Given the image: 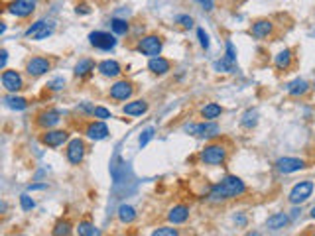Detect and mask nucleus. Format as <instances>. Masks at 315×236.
I'll return each instance as SVG.
<instances>
[{
    "label": "nucleus",
    "mask_w": 315,
    "mask_h": 236,
    "mask_svg": "<svg viewBox=\"0 0 315 236\" xmlns=\"http://www.w3.org/2000/svg\"><path fill=\"white\" fill-rule=\"evenodd\" d=\"M195 2H199L203 6L205 12H213L215 10V0H195Z\"/></svg>",
    "instance_id": "79ce46f5"
},
{
    "label": "nucleus",
    "mask_w": 315,
    "mask_h": 236,
    "mask_svg": "<svg viewBox=\"0 0 315 236\" xmlns=\"http://www.w3.org/2000/svg\"><path fill=\"white\" fill-rule=\"evenodd\" d=\"M61 122V114L54 109L41 110L36 116V126L41 130H50V128H56Z\"/></svg>",
    "instance_id": "f3484780"
},
{
    "label": "nucleus",
    "mask_w": 315,
    "mask_h": 236,
    "mask_svg": "<svg viewBox=\"0 0 315 236\" xmlns=\"http://www.w3.org/2000/svg\"><path fill=\"white\" fill-rule=\"evenodd\" d=\"M73 232V224H71V220H67V218H61V220H57L56 226H54V230H52V234L56 236H67Z\"/></svg>",
    "instance_id": "c85d7f7f"
},
{
    "label": "nucleus",
    "mask_w": 315,
    "mask_h": 236,
    "mask_svg": "<svg viewBox=\"0 0 315 236\" xmlns=\"http://www.w3.org/2000/svg\"><path fill=\"white\" fill-rule=\"evenodd\" d=\"M227 59H231V61H235V63H237V52H235V45H233V41H231V39L227 41Z\"/></svg>",
    "instance_id": "ea45409f"
},
{
    "label": "nucleus",
    "mask_w": 315,
    "mask_h": 236,
    "mask_svg": "<svg viewBox=\"0 0 315 236\" xmlns=\"http://www.w3.org/2000/svg\"><path fill=\"white\" fill-rule=\"evenodd\" d=\"M246 193V185L237 175H227L219 183H215L209 191V199L213 203H224V201L237 199Z\"/></svg>",
    "instance_id": "f257e3e1"
},
{
    "label": "nucleus",
    "mask_w": 315,
    "mask_h": 236,
    "mask_svg": "<svg viewBox=\"0 0 315 236\" xmlns=\"http://www.w3.org/2000/svg\"><path fill=\"white\" fill-rule=\"evenodd\" d=\"M109 134H111V130L109 126L105 124V120H93V122H89L87 126H85V136L89 138V140H93V142H101V140H105V138H109Z\"/></svg>",
    "instance_id": "dca6fc26"
},
{
    "label": "nucleus",
    "mask_w": 315,
    "mask_h": 236,
    "mask_svg": "<svg viewBox=\"0 0 315 236\" xmlns=\"http://www.w3.org/2000/svg\"><path fill=\"white\" fill-rule=\"evenodd\" d=\"M46 187H48V183H36V185H30L28 191H39V189H46Z\"/></svg>",
    "instance_id": "49530a36"
},
{
    "label": "nucleus",
    "mask_w": 315,
    "mask_h": 236,
    "mask_svg": "<svg viewBox=\"0 0 315 236\" xmlns=\"http://www.w3.org/2000/svg\"><path fill=\"white\" fill-rule=\"evenodd\" d=\"M134 91H136V87H134L132 81H128V79H118L111 87L109 97H111L112 101H128L130 97L134 95Z\"/></svg>",
    "instance_id": "f8f14e48"
},
{
    "label": "nucleus",
    "mask_w": 315,
    "mask_h": 236,
    "mask_svg": "<svg viewBox=\"0 0 315 236\" xmlns=\"http://www.w3.org/2000/svg\"><path fill=\"white\" fill-rule=\"evenodd\" d=\"M111 30L116 36H126L130 30V24L122 18H112L111 20Z\"/></svg>",
    "instance_id": "c756f323"
},
{
    "label": "nucleus",
    "mask_w": 315,
    "mask_h": 236,
    "mask_svg": "<svg viewBox=\"0 0 315 236\" xmlns=\"http://www.w3.org/2000/svg\"><path fill=\"white\" fill-rule=\"evenodd\" d=\"M37 0H10L6 10L16 18H30L36 12Z\"/></svg>",
    "instance_id": "0eeeda50"
},
{
    "label": "nucleus",
    "mask_w": 315,
    "mask_h": 236,
    "mask_svg": "<svg viewBox=\"0 0 315 236\" xmlns=\"http://www.w3.org/2000/svg\"><path fill=\"white\" fill-rule=\"evenodd\" d=\"M77 110H79V112H87V114H91V116H93L95 107L93 105H89V103H83V105H79V107H77Z\"/></svg>",
    "instance_id": "37998d69"
},
{
    "label": "nucleus",
    "mask_w": 315,
    "mask_h": 236,
    "mask_svg": "<svg viewBox=\"0 0 315 236\" xmlns=\"http://www.w3.org/2000/svg\"><path fill=\"white\" fill-rule=\"evenodd\" d=\"M79 236H97L99 234V228L95 226L93 222H89V220H83V222H79V226H77V230H75Z\"/></svg>",
    "instance_id": "7c9ffc66"
},
{
    "label": "nucleus",
    "mask_w": 315,
    "mask_h": 236,
    "mask_svg": "<svg viewBox=\"0 0 315 236\" xmlns=\"http://www.w3.org/2000/svg\"><path fill=\"white\" fill-rule=\"evenodd\" d=\"M276 169H278L280 173H284V175H290V173H296V171H301V169H305L307 164H305V160H301V158H280L278 162H276Z\"/></svg>",
    "instance_id": "2eb2a0df"
},
{
    "label": "nucleus",
    "mask_w": 315,
    "mask_h": 236,
    "mask_svg": "<svg viewBox=\"0 0 315 236\" xmlns=\"http://www.w3.org/2000/svg\"><path fill=\"white\" fill-rule=\"evenodd\" d=\"M4 105L12 110H26L28 109V101L24 97H18L16 92H8L4 97Z\"/></svg>",
    "instance_id": "393cba45"
},
{
    "label": "nucleus",
    "mask_w": 315,
    "mask_h": 236,
    "mask_svg": "<svg viewBox=\"0 0 315 236\" xmlns=\"http://www.w3.org/2000/svg\"><path fill=\"white\" fill-rule=\"evenodd\" d=\"M288 222H290V217L286 213H274L266 220V228L268 230H282V228L288 226Z\"/></svg>",
    "instance_id": "5701e85b"
},
{
    "label": "nucleus",
    "mask_w": 315,
    "mask_h": 236,
    "mask_svg": "<svg viewBox=\"0 0 315 236\" xmlns=\"http://www.w3.org/2000/svg\"><path fill=\"white\" fill-rule=\"evenodd\" d=\"M87 154V144L81 138H73L67 142V150H65V158L71 165H81Z\"/></svg>",
    "instance_id": "6e6552de"
},
{
    "label": "nucleus",
    "mask_w": 315,
    "mask_h": 236,
    "mask_svg": "<svg viewBox=\"0 0 315 236\" xmlns=\"http://www.w3.org/2000/svg\"><path fill=\"white\" fill-rule=\"evenodd\" d=\"M162 48H164V41L158 34H148V36L140 37L136 43V52H140L146 57H158L162 54Z\"/></svg>",
    "instance_id": "7ed1b4c3"
},
{
    "label": "nucleus",
    "mask_w": 315,
    "mask_h": 236,
    "mask_svg": "<svg viewBox=\"0 0 315 236\" xmlns=\"http://www.w3.org/2000/svg\"><path fill=\"white\" fill-rule=\"evenodd\" d=\"M50 71H52V61L43 55H34L26 61V73L30 77H41Z\"/></svg>",
    "instance_id": "9d476101"
},
{
    "label": "nucleus",
    "mask_w": 315,
    "mask_h": 236,
    "mask_svg": "<svg viewBox=\"0 0 315 236\" xmlns=\"http://www.w3.org/2000/svg\"><path fill=\"white\" fill-rule=\"evenodd\" d=\"M189 218V207L187 205H173L167 213V220L171 224H184Z\"/></svg>",
    "instance_id": "412c9836"
},
{
    "label": "nucleus",
    "mask_w": 315,
    "mask_h": 236,
    "mask_svg": "<svg viewBox=\"0 0 315 236\" xmlns=\"http://www.w3.org/2000/svg\"><path fill=\"white\" fill-rule=\"evenodd\" d=\"M148 71L152 73V75L162 77V75H166V73L171 71V61L166 59V57H162V55H158V57H150Z\"/></svg>",
    "instance_id": "6ab92c4d"
},
{
    "label": "nucleus",
    "mask_w": 315,
    "mask_h": 236,
    "mask_svg": "<svg viewBox=\"0 0 315 236\" xmlns=\"http://www.w3.org/2000/svg\"><path fill=\"white\" fill-rule=\"evenodd\" d=\"M148 110H150V105H148V101H144V99L130 101V103H126V105L122 107V112H124L126 116H142V114H146Z\"/></svg>",
    "instance_id": "aec40b11"
},
{
    "label": "nucleus",
    "mask_w": 315,
    "mask_h": 236,
    "mask_svg": "<svg viewBox=\"0 0 315 236\" xmlns=\"http://www.w3.org/2000/svg\"><path fill=\"white\" fill-rule=\"evenodd\" d=\"M197 37H199V43H201V48H203V50H209L211 41H209V36H207V32H205L203 28H197Z\"/></svg>",
    "instance_id": "58836bf2"
},
{
    "label": "nucleus",
    "mask_w": 315,
    "mask_h": 236,
    "mask_svg": "<svg viewBox=\"0 0 315 236\" xmlns=\"http://www.w3.org/2000/svg\"><path fill=\"white\" fill-rule=\"evenodd\" d=\"M241 124L244 128H248V130H252V128L258 124V112L256 110H246L244 116H242Z\"/></svg>",
    "instance_id": "473e14b6"
},
{
    "label": "nucleus",
    "mask_w": 315,
    "mask_h": 236,
    "mask_svg": "<svg viewBox=\"0 0 315 236\" xmlns=\"http://www.w3.org/2000/svg\"><path fill=\"white\" fill-rule=\"evenodd\" d=\"M215 71L219 73H235L237 71V65H235V61H231V59H227V57H222V59H219V61H215Z\"/></svg>",
    "instance_id": "2f4dec72"
},
{
    "label": "nucleus",
    "mask_w": 315,
    "mask_h": 236,
    "mask_svg": "<svg viewBox=\"0 0 315 236\" xmlns=\"http://www.w3.org/2000/svg\"><path fill=\"white\" fill-rule=\"evenodd\" d=\"M221 114H222V109L221 105H217V103H207L203 109H201V118H205V120H217Z\"/></svg>",
    "instance_id": "cd10ccee"
},
{
    "label": "nucleus",
    "mask_w": 315,
    "mask_h": 236,
    "mask_svg": "<svg viewBox=\"0 0 315 236\" xmlns=\"http://www.w3.org/2000/svg\"><path fill=\"white\" fill-rule=\"evenodd\" d=\"M179 230L177 228H171V226H160L154 230V236H177Z\"/></svg>",
    "instance_id": "e433bc0d"
},
{
    "label": "nucleus",
    "mask_w": 315,
    "mask_h": 236,
    "mask_svg": "<svg viewBox=\"0 0 315 236\" xmlns=\"http://www.w3.org/2000/svg\"><path fill=\"white\" fill-rule=\"evenodd\" d=\"M184 130L191 136H197V138H213V136H219V132H221V128L215 124V120H203V122H197V124H187Z\"/></svg>",
    "instance_id": "423d86ee"
},
{
    "label": "nucleus",
    "mask_w": 315,
    "mask_h": 236,
    "mask_svg": "<svg viewBox=\"0 0 315 236\" xmlns=\"http://www.w3.org/2000/svg\"><path fill=\"white\" fill-rule=\"evenodd\" d=\"M118 220L122 222V224H132L136 217H138V213H136V209L134 207H130V205H120L118 207Z\"/></svg>",
    "instance_id": "a878e982"
},
{
    "label": "nucleus",
    "mask_w": 315,
    "mask_h": 236,
    "mask_svg": "<svg viewBox=\"0 0 315 236\" xmlns=\"http://www.w3.org/2000/svg\"><path fill=\"white\" fill-rule=\"evenodd\" d=\"M75 10H77V14H91V8L87 4H79Z\"/></svg>",
    "instance_id": "c03bdc74"
},
{
    "label": "nucleus",
    "mask_w": 315,
    "mask_h": 236,
    "mask_svg": "<svg viewBox=\"0 0 315 236\" xmlns=\"http://www.w3.org/2000/svg\"><path fill=\"white\" fill-rule=\"evenodd\" d=\"M97 71L101 73L103 77H109V79H116L122 75V65L116 61V59H105L97 65Z\"/></svg>",
    "instance_id": "a211bd4d"
},
{
    "label": "nucleus",
    "mask_w": 315,
    "mask_h": 236,
    "mask_svg": "<svg viewBox=\"0 0 315 236\" xmlns=\"http://www.w3.org/2000/svg\"><path fill=\"white\" fill-rule=\"evenodd\" d=\"M309 215H311V218H315V207L311 209V213H309Z\"/></svg>",
    "instance_id": "09e8293b"
},
{
    "label": "nucleus",
    "mask_w": 315,
    "mask_h": 236,
    "mask_svg": "<svg viewBox=\"0 0 315 236\" xmlns=\"http://www.w3.org/2000/svg\"><path fill=\"white\" fill-rule=\"evenodd\" d=\"M95 71V61L93 59H89V57H85V59H79V63L75 65V77H79V79H85V77H89L91 73Z\"/></svg>",
    "instance_id": "b1692460"
},
{
    "label": "nucleus",
    "mask_w": 315,
    "mask_h": 236,
    "mask_svg": "<svg viewBox=\"0 0 315 236\" xmlns=\"http://www.w3.org/2000/svg\"><path fill=\"white\" fill-rule=\"evenodd\" d=\"M227 156H229V150L221 142H213V144H207L201 150L199 160L205 165H222L227 162Z\"/></svg>",
    "instance_id": "f03ea898"
},
{
    "label": "nucleus",
    "mask_w": 315,
    "mask_h": 236,
    "mask_svg": "<svg viewBox=\"0 0 315 236\" xmlns=\"http://www.w3.org/2000/svg\"><path fill=\"white\" fill-rule=\"evenodd\" d=\"M63 87H65V79H56V81H52V83L48 85L50 91H61Z\"/></svg>",
    "instance_id": "a19ab883"
},
{
    "label": "nucleus",
    "mask_w": 315,
    "mask_h": 236,
    "mask_svg": "<svg viewBox=\"0 0 315 236\" xmlns=\"http://www.w3.org/2000/svg\"><path fill=\"white\" fill-rule=\"evenodd\" d=\"M0 81H2V87H4L6 92H20L24 89V79H22V75H20L18 71H14V69H2Z\"/></svg>",
    "instance_id": "ddd939ff"
},
{
    "label": "nucleus",
    "mask_w": 315,
    "mask_h": 236,
    "mask_svg": "<svg viewBox=\"0 0 315 236\" xmlns=\"http://www.w3.org/2000/svg\"><path fill=\"white\" fill-rule=\"evenodd\" d=\"M292 213H294V215H292V218H296L297 215H299V213H301V211H299V209H294V211H292Z\"/></svg>",
    "instance_id": "de8ad7c7"
},
{
    "label": "nucleus",
    "mask_w": 315,
    "mask_h": 236,
    "mask_svg": "<svg viewBox=\"0 0 315 236\" xmlns=\"http://www.w3.org/2000/svg\"><path fill=\"white\" fill-rule=\"evenodd\" d=\"M313 189H315V183L311 181V179L296 183V185L292 187L290 195H288V201H290L292 205H301V203H305V201L311 197Z\"/></svg>",
    "instance_id": "39448f33"
},
{
    "label": "nucleus",
    "mask_w": 315,
    "mask_h": 236,
    "mask_svg": "<svg viewBox=\"0 0 315 236\" xmlns=\"http://www.w3.org/2000/svg\"><path fill=\"white\" fill-rule=\"evenodd\" d=\"M307 91H309V83L303 81V79H294V81L288 85V92H290L292 97H303Z\"/></svg>",
    "instance_id": "bb28decb"
},
{
    "label": "nucleus",
    "mask_w": 315,
    "mask_h": 236,
    "mask_svg": "<svg viewBox=\"0 0 315 236\" xmlns=\"http://www.w3.org/2000/svg\"><path fill=\"white\" fill-rule=\"evenodd\" d=\"M154 132H156L154 128H146V130L140 134V140H138L140 148H146V146H148V142L152 140V138H154Z\"/></svg>",
    "instance_id": "f704fd0d"
},
{
    "label": "nucleus",
    "mask_w": 315,
    "mask_h": 236,
    "mask_svg": "<svg viewBox=\"0 0 315 236\" xmlns=\"http://www.w3.org/2000/svg\"><path fill=\"white\" fill-rule=\"evenodd\" d=\"M89 43L93 48H97V50H101V52H111V50H114V45H116V37H114V34L97 30V32L89 34Z\"/></svg>",
    "instance_id": "9b49d317"
},
{
    "label": "nucleus",
    "mask_w": 315,
    "mask_h": 236,
    "mask_svg": "<svg viewBox=\"0 0 315 236\" xmlns=\"http://www.w3.org/2000/svg\"><path fill=\"white\" fill-rule=\"evenodd\" d=\"M93 116L95 118H99V120H109V118H112L111 110L105 109V107H95Z\"/></svg>",
    "instance_id": "c9c22d12"
},
{
    "label": "nucleus",
    "mask_w": 315,
    "mask_h": 236,
    "mask_svg": "<svg viewBox=\"0 0 315 236\" xmlns=\"http://www.w3.org/2000/svg\"><path fill=\"white\" fill-rule=\"evenodd\" d=\"M175 22L182 26V28H186V30H191L193 28V18L191 16H186V14H182V16H177Z\"/></svg>",
    "instance_id": "4c0bfd02"
},
{
    "label": "nucleus",
    "mask_w": 315,
    "mask_h": 236,
    "mask_svg": "<svg viewBox=\"0 0 315 236\" xmlns=\"http://www.w3.org/2000/svg\"><path fill=\"white\" fill-rule=\"evenodd\" d=\"M39 142L48 148H59L65 142H69V132L67 130H57V128H50L43 130V134H39Z\"/></svg>",
    "instance_id": "1a4fd4ad"
},
{
    "label": "nucleus",
    "mask_w": 315,
    "mask_h": 236,
    "mask_svg": "<svg viewBox=\"0 0 315 236\" xmlns=\"http://www.w3.org/2000/svg\"><path fill=\"white\" fill-rule=\"evenodd\" d=\"M0 55H2V57H0V67H2V69H6V61H8V52H6V50H2V52H0Z\"/></svg>",
    "instance_id": "a18cd8bd"
},
{
    "label": "nucleus",
    "mask_w": 315,
    "mask_h": 236,
    "mask_svg": "<svg viewBox=\"0 0 315 236\" xmlns=\"http://www.w3.org/2000/svg\"><path fill=\"white\" fill-rule=\"evenodd\" d=\"M20 207H22V211H34L36 209V201L32 199L28 193H24V195H20Z\"/></svg>",
    "instance_id": "72a5a7b5"
},
{
    "label": "nucleus",
    "mask_w": 315,
    "mask_h": 236,
    "mask_svg": "<svg viewBox=\"0 0 315 236\" xmlns=\"http://www.w3.org/2000/svg\"><path fill=\"white\" fill-rule=\"evenodd\" d=\"M274 65L278 71H288L294 65V52L292 50H282L276 57H274Z\"/></svg>",
    "instance_id": "4be33fe9"
},
{
    "label": "nucleus",
    "mask_w": 315,
    "mask_h": 236,
    "mask_svg": "<svg viewBox=\"0 0 315 236\" xmlns=\"http://www.w3.org/2000/svg\"><path fill=\"white\" fill-rule=\"evenodd\" d=\"M248 32H250V36L256 37V39H268V37H272V34H274V22L268 18L254 20Z\"/></svg>",
    "instance_id": "4468645a"
},
{
    "label": "nucleus",
    "mask_w": 315,
    "mask_h": 236,
    "mask_svg": "<svg viewBox=\"0 0 315 236\" xmlns=\"http://www.w3.org/2000/svg\"><path fill=\"white\" fill-rule=\"evenodd\" d=\"M54 30H56V22L54 20H37L24 32V36L28 39H34V41H41V39L52 36Z\"/></svg>",
    "instance_id": "20e7f679"
}]
</instances>
